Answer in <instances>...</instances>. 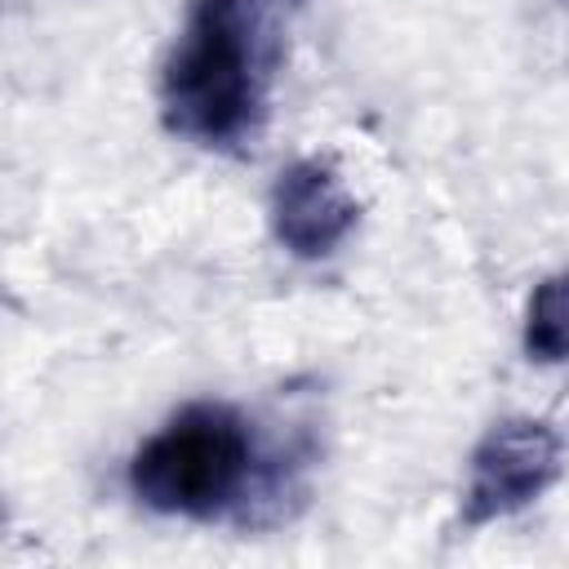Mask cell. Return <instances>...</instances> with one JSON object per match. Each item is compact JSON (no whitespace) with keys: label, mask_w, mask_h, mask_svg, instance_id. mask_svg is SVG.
Wrapping results in <instances>:
<instances>
[{"label":"cell","mask_w":569,"mask_h":569,"mask_svg":"<svg viewBox=\"0 0 569 569\" xmlns=\"http://www.w3.org/2000/svg\"><path fill=\"white\" fill-rule=\"evenodd\" d=\"M253 462L258 445L244 413L218 400H196L133 449L129 489L160 516L213 520L244 498Z\"/></svg>","instance_id":"2"},{"label":"cell","mask_w":569,"mask_h":569,"mask_svg":"<svg viewBox=\"0 0 569 569\" xmlns=\"http://www.w3.org/2000/svg\"><path fill=\"white\" fill-rule=\"evenodd\" d=\"M525 351L538 365H569V271L533 284L525 302Z\"/></svg>","instance_id":"5"},{"label":"cell","mask_w":569,"mask_h":569,"mask_svg":"<svg viewBox=\"0 0 569 569\" xmlns=\"http://www.w3.org/2000/svg\"><path fill=\"white\" fill-rule=\"evenodd\" d=\"M271 236L293 253V258H329L360 222V200L342 182V173L320 160H293L276 173L271 200H267Z\"/></svg>","instance_id":"4"},{"label":"cell","mask_w":569,"mask_h":569,"mask_svg":"<svg viewBox=\"0 0 569 569\" xmlns=\"http://www.w3.org/2000/svg\"><path fill=\"white\" fill-rule=\"evenodd\" d=\"M267 27L253 0H191L164 67L160 116L196 147L244 142L267 111Z\"/></svg>","instance_id":"1"},{"label":"cell","mask_w":569,"mask_h":569,"mask_svg":"<svg viewBox=\"0 0 569 569\" xmlns=\"http://www.w3.org/2000/svg\"><path fill=\"white\" fill-rule=\"evenodd\" d=\"M565 471V445L542 418H502L471 449L462 525L485 529L533 507Z\"/></svg>","instance_id":"3"}]
</instances>
